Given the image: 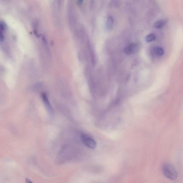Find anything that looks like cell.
<instances>
[{"label":"cell","instance_id":"8992f818","mask_svg":"<svg viewBox=\"0 0 183 183\" xmlns=\"http://www.w3.org/2000/svg\"><path fill=\"white\" fill-rule=\"evenodd\" d=\"M114 20L113 17L109 16L107 18L106 22V27L107 29H111L113 28Z\"/></svg>","mask_w":183,"mask_h":183},{"label":"cell","instance_id":"5b68a950","mask_svg":"<svg viewBox=\"0 0 183 183\" xmlns=\"http://www.w3.org/2000/svg\"><path fill=\"white\" fill-rule=\"evenodd\" d=\"M153 51L155 55L157 56H161L164 54V49L159 47H155L153 48Z\"/></svg>","mask_w":183,"mask_h":183},{"label":"cell","instance_id":"9c48e42d","mask_svg":"<svg viewBox=\"0 0 183 183\" xmlns=\"http://www.w3.org/2000/svg\"><path fill=\"white\" fill-rule=\"evenodd\" d=\"M26 183H33L31 180H30L29 178H27L26 180Z\"/></svg>","mask_w":183,"mask_h":183},{"label":"cell","instance_id":"7a4b0ae2","mask_svg":"<svg viewBox=\"0 0 183 183\" xmlns=\"http://www.w3.org/2000/svg\"><path fill=\"white\" fill-rule=\"evenodd\" d=\"M81 138L82 143L87 147L91 149H95L96 147V143L94 139L90 136L86 134H82L81 135Z\"/></svg>","mask_w":183,"mask_h":183},{"label":"cell","instance_id":"277c9868","mask_svg":"<svg viewBox=\"0 0 183 183\" xmlns=\"http://www.w3.org/2000/svg\"><path fill=\"white\" fill-rule=\"evenodd\" d=\"M137 48V45L135 43H132L128 45L125 49V53L127 55H131L134 53L135 51Z\"/></svg>","mask_w":183,"mask_h":183},{"label":"cell","instance_id":"6da1fadb","mask_svg":"<svg viewBox=\"0 0 183 183\" xmlns=\"http://www.w3.org/2000/svg\"><path fill=\"white\" fill-rule=\"evenodd\" d=\"M162 171L164 175L171 180L177 179V173L174 167L169 164H164L162 167Z\"/></svg>","mask_w":183,"mask_h":183},{"label":"cell","instance_id":"ba28073f","mask_svg":"<svg viewBox=\"0 0 183 183\" xmlns=\"http://www.w3.org/2000/svg\"><path fill=\"white\" fill-rule=\"evenodd\" d=\"M155 40V36L154 34H148L146 37V41L147 42H150Z\"/></svg>","mask_w":183,"mask_h":183},{"label":"cell","instance_id":"3957f363","mask_svg":"<svg viewBox=\"0 0 183 183\" xmlns=\"http://www.w3.org/2000/svg\"><path fill=\"white\" fill-rule=\"evenodd\" d=\"M41 96H42L43 102L44 103L45 106L47 109L48 113H49L50 116H52L53 115V111L46 93H42L41 94Z\"/></svg>","mask_w":183,"mask_h":183},{"label":"cell","instance_id":"52a82bcc","mask_svg":"<svg viewBox=\"0 0 183 183\" xmlns=\"http://www.w3.org/2000/svg\"><path fill=\"white\" fill-rule=\"evenodd\" d=\"M165 24V20L164 19H160L155 23L154 26L155 28H160L163 27Z\"/></svg>","mask_w":183,"mask_h":183}]
</instances>
